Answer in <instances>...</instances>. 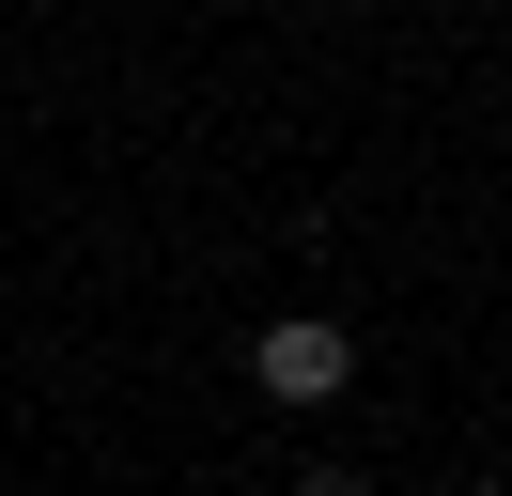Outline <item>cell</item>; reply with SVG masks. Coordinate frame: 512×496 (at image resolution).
<instances>
[{
  "label": "cell",
  "instance_id": "6da1fadb",
  "mask_svg": "<svg viewBox=\"0 0 512 496\" xmlns=\"http://www.w3.org/2000/svg\"><path fill=\"white\" fill-rule=\"evenodd\" d=\"M264 403H342V372H357V341L326 326V310H295V326H264Z\"/></svg>",
  "mask_w": 512,
  "mask_h": 496
},
{
  "label": "cell",
  "instance_id": "7a4b0ae2",
  "mask_svg": "<svg viewBox=\"0 0 512 496\" xmlns=\"http://www.w3.org/2000/svg\"><path fill=\"white\" fill-rule=\"evenodd\" d=\"M295 496H357V465H311V481H295Z\"/></svg>",
  "mask_w": 512,
  "mask_h": 496
}]
</instances>
